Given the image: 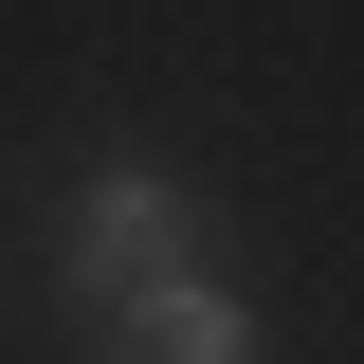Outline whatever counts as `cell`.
<instances>
[{"mask_svg": "<svg viewBox=\"0 0 364 364\" xmlns=\"http://www.w3.org/2000/svg\"><path fill=\"white\" fill-rule=\"evenodd\" d=\"M200 255H219V219H200V182L146 164V146H109V164L55 200V237H37V273L73 291V310H109V291H146V273H200Z\"/></svg>", "mask_w": 364, "mask_h": 364, "instance_id": "6da1fadb", "label": "cell"}, {"mask_svg": "<svg viewBox=\"0 0 364 364\" xmlns=\"http://www.w3.org/2000/svg\"><path fill=\"white\" fill-rule=\"evenodd\" d=\"M91 364H255V310H237V273H146V291H109L91 310Z\"/></svg>", "mask_w": 364, "mask_h": 364, "instance_id": "7a4b0ae2", "label": "cell"}]
</instances>
